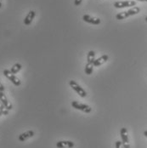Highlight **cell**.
I'll use <instances>...</instances> for the list:
<instances>
[{
    "mask_svg": "<svg viewBox=\"0 0 147 148\" xmlns=\"http://www.w3.org/2000/svg\"><path fill=\"white\" fill-rule=\"evenodd\" d=\"M57 148H72L74 147V142L70 140H59L56 143Z\"/></svg>",
    "mask_w": 147,
    "mask_h": 148,
    "instance_id": "obj_9",
    "label": "cell"
},
{
    "mask_svg": "<svg viewBox=\"0 0 147 148\" xmlns=\"http://www.w3.org/2000/svg\"><path fill=\"white\" fill-rule=\"evenodd\" d=\"M120 136L122 138V144L123 148H130L129 140V135H128V130L126 128H122L120 130Z\"/></svg>",
    "mask_w": 147,
    "mask_h": 148,
    "instance_id": "obj_3",
    "label": "cell"
},
{
    "mask_svg": "<svg viewBox=\"0 0 147 148\" xmlns=\"http://www.w3.org/2000/svg\"><path fill=\"white\" fill-rule=\"evenodd\" d=\"M146 21H147V16L146 17Z\"/></svg>",
    "mask_w": 147,
    "mask_h": 148,
    "instance_id": "obj_23",
    "label": "cell"
},
{
    "mask_svg": "<svg viewBox=\"0 0 147 148\" xmlns=\"http://www.w3.org/2000/svg\"><path fill=\"white\" fill-rule=\"evenodd\" d=\"M0 116H1V113H0Z\"/></svg>",
    "mask_w": 147,
    "mask_h": 148,
    "instance_id": "obj_24",
    "label": "cell"
},
{
    "mask_svg": "<svg viewBox=\"0 0 147 148\" xmlns=\"http://www.w3.org/2000/svg\"><path fill=\"white\" fill-rule=\"evenodd\" d=\"M93 69H94V63H87V65L85 66V73L87 75H91L93 73Z\"/></svg>",
    "mask_w": 147,
    "mask_h": 148,
    "instance_id": "obj_14",
    "label": "cell"
},
{
    "mask_svg": "<svg viewBox=\"0 0 147 148\" xmlns=\"http://www.w3.org/2000/svg\"><path fill=\"white\" fill-rule=\"evenodd\" d=\"M33 135H34V132L32 130H28L27 132H24V133H22L21 134H20L19 137H18V140L20 141L23 142V141L27 140V139L33 137Z\"/></svg>",
    "mask_w": 147,
    "mask_h": 148,
    "instance_id": "obj_10",
    "label": "cell"
},
{
    "mask_svg": "<svg viewBox=\"0 0 147 148\" xmlns=\"http://www.w3.org/2000/svg\"><path fill=\"white\" fill-rule=\"evenodd\" d=\"M21 67H22V66H21V65L20 63H15V65L11 67L10 72H11L13 74L17 73L18 72H20V71H21Z\"/></svg>",
    "mask_w": 147,
    "mask_h": 148,
    "instance_id": "obj_15",
    "label": "cell"
},
{
    "mask_svg": "<svg viewBox=\"0 0 147 148\" xmlns=\"http://www.w3.org/2000/svg\"><path fill=\"white\" fill-rule=\"evenodd\" d=\"M1 6H2V0H0V8H1Z\"/></svg>",
    "mask_w": 147,
    "mask_h": 148,
    "instance_id": "obj_22",
    "label": "cell"
},
{
    "mask_svg": "<svg viewBox=\"0 0 147 148\" xmlns=\"http://www.w3.org/2000/svg\"><path fill=\"white\" fill-rule=\"evenodd\" d=\"M136 5V1H118L114 3L115 8L117 9H123V8H127V7H133Z\"/></svg>",
    "mask_w": 147,
    "mask_h": 148,
    "instance_id": "obj_6",
    "label": "cell"
},
{
    "mask_svg": "<svg viewBox=\"0 0 147 148\" xmlns=\"http://www.w3.org/2000/svg\"><path fill=\"white\" fill-rule=\"evenodd\" d=\"M4 91V86L2 84V83L0 82V92H3Z\"/></svg>",
    "mask_w": 147,
    "mask_h": 148,
    "instance_id": "obj_19",
    "label": "cell"
},
{
    "mask_svg": "<svg viewBox=\"0 0 147 148\" xmlns=\"http://www.w3.org/2000/svg\"><path fill=\"white\" fill-rule=\"evenodd\" d=\"M108 60H109V56H108L107 55H104L102 56L99 57L98 59L94 60V66H101L102 64L105 63Z\"/></svg>",
    "mask_w": 147,
    "mask_h": 148,
    "instance_id": "obj_12",
    "label": "cell"
},
{
    "mask_svg": "<svg viewBox=\"0 0 147 148\" xmlns=\"http://www.w3.org/2000/svg\"><path fill=\"white\" fill-rule=\"evenodd\" d=\"M122 141H119V140H118V141L116 142V148H122Z\"/></svg>",
    "mask_w": 147,
    "mask_h": 148,
    "instance_id": "obj_18",
    "label": "cell"
},
{
    "mask_svg": "<svg viewBox=\"0 0 147 148\" xmlns=\"http://www.w3.org/2000/svg\"><path fill=\"white\" fill-rule=\"evenodd\" d=\"M72 107L75 108V109L79 110V111H82V112H83L85 113H89V112H92V108L89 106L86 105V104L79 103V102L74 101L72 102Z\"/></svg>",
    "mask_w": 147,
    "mask_h": 148,
    "instance_id": "obj_4",
    "label": "cell"
},
{
    "mask_svg": "<svg viewBox=\"0 0 147 148\" xmlns=\"http://www.w3.org/2000/svg\"><path fill=\"white\" fill-rule=\"evenodd\" d=\"M69 84H70L71 88L73 89L74 91H76L79 96H81V97H86V95H87L86 91L83 89V88H82V87H81V86H80V85H79L76 81H74V80H71V81L69 82Z\"/></svg>",
    "mask_w": 147,
    "mask_h": 148,
    "instance_id": "obj_2",
    "label": "cell"
},
{
    "mask_svg": "<svg viewBox=\"0 0 147 148\" xmlns=\"http://www.w3.org/2000/svg\"><path fill=\"white\" fill-rule=\"evenodd\" d=\"M140 11V9L139 7H133L132 9L127 10V11H123V12H121V13H118V15H116V18L118 20H124L129 16H132V15H137L138 13H139Z\"/></svg>",
    "mask_w": 147,
    "mask_h": 148,
    "instance_id": "obj_1",
    "label": "cell"
},
{
    "mask_svg": "<svg viewBox=\"0 0 147 148\" xmlns=\"http://www.w3.org/2000/svg\"><path fill=\"white\" fill-rule=\"evenodd\" d=\"M144 135H145V136L147 138V130H146V131L144 132Z\"/></svg>",
    "mask_w": 147,
    "mask_h": 148,
    "instance_id": "obj_20",
    "label": "cell"
},
{
    "mask_svg": "<svg viewBox=\"0 0 147 148\" xmlns=\"http://www.w3.org/2000/svg\"><path fill=\"white\" fill-rule=\"evenodd\" d=\"M83 0H74V5L75 6H79L81 4Z\"/></svg>",
    "mask_w": 147,
    "mask_h": 148,
    "instance_id": "obj_17",
    "label": "cell"
},
{
    "mask_svg": "<svg viewBox=\"0 0 147 148\" xmlns=\"http://www.w3.org/2000/svg\"><path fill=\"white\" fill-rule=\"evenodd\" d=\"M94 58H95V52L93 51V50H90L88 53V56H87L88 63H94Z\"/></svg>",
    "mask_w": 147,
    "mask_h": 148,
    "instance_id": "obj_13",
    "label": "cell"
},
{
    "mask_svg": "<svg viewBox=\"0 0 147 148\" xmlns=\"http://www.w3.org/2000/svg\"><path fill=\"white\" fill-rule=\"evenodd\" d=\"M0 101L3 104V106H4L9 111L11 110V109L13 108L12 104L8 101V99H7V97H6V95H4L3 92H0Z\"/></svg>",
    "mask_w": 147,
    "mask_h": 148,
    "instance_id": "obj_8",
    "label": "cell"
},
{
    "mask_svg": "<svg viewBox=\"0 0 147 148\" xmlns=\"http://www.w3.org/2000/svg\"><path fill=\"white\" fill-rule=\"evenodd\" d=\"M35 15H36V12L35 11H33V10L29 11V13L27 15V16L24 19V24L27 25V26H29L30 24L31 23V21L34 20Z\"/></svg>",
    "mask_w": 147,
    "mask_h": 148,
    "instance_id": "obj_11",
    "label": "cell"
},
{
    "mask_svg": "<svg viewBox=\"0 0 147 148\" xmlns=\"http://www.w3.org/2000/svg\"><path fill=\"white\" fill-rule=\"evenodd\" d=\"M137 1H140V2H147V0H137Z\"/></svg>",
    "mask_w": 147,
    "mask_h": 148,
    "instance_id": "obj_21",
    "label": "cell"
},
{
    "mask_svg": "<svg viewBox=\"0 0 147 148\" xmlns=\"http://www.w3.org/2000/svg\"><path fill=\"white\" fill-rule=\"evenodd\" d=\"M83 20L89 24H92V25H99L101 24V20L99 19V18H96V17H93L91 15H84L83 16Z\"/></svg>",
    "mask_w": 147,
    "mask_h": 148,
    "instance_id": "obj_7",
    "label": "cell"
},
{
    "mask_svg": "<svg viewBox=\"0 0 147 148\" xmlns=\"http://www.w3.org/2000/svg\"><path fill=\"white\" fill-rule=\"evenodd\" d=\"M3 75L8 78V79H10L12 83H13V84H15V86H20L21 85V80L15 76V74H13L11 72H10V70H4L3 71Z\"/></svg>",
    "mask_w": 147,
    "mask_h": 148,
    "instance_id": "obj_5",
    "label": "cell"
},
{
    "mask_svg": "<svg viewBox=\"0 0 147 148\" xmlns=\"http://www.w3.org/2000/svg\"><path fill=\"white\" fill-rule=\"evenodd\" d=\"M0 113L1 115H8L9 114V110L3 106V104L0 101Z\"/></svg>",
    "mask_w": 147,
    "mask_h": 148,
    "instance_id": "obj_16",
    "label": "cell"
}]
</instances>
